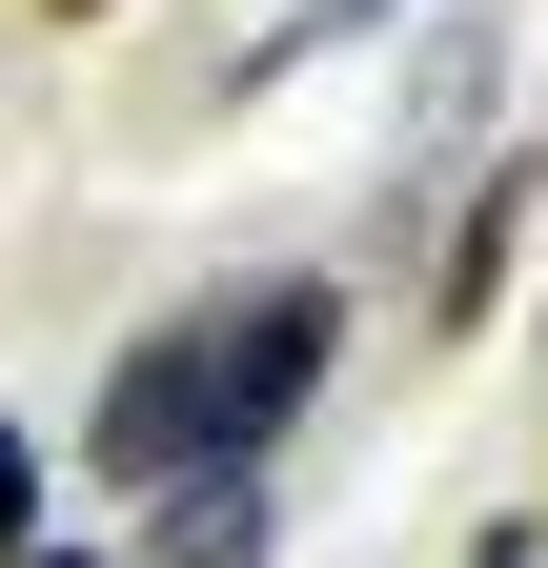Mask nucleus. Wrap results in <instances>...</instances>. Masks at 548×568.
I'll return each mask as SVG.
<instances>
[{
    "instance_id": "f257e3e1",
    "label": "nucleus",
    "mask_w": 548,
    "mask_h": 568,
    "mask_svg": "<svg viewBox=\"0 0 548 568\" xmlns=\"http://www.w3.org/2000/svg\"><path fill=\"white\" fill-rule=\"evenodd\" d=\"M325 345H346L325 284H224L203 325H143L122 386H102V467L122 487H224V467H264V426L325 386Z\"/></svg>"
},
{
    "instance_id": "f03ea898",
    "label": "nucleus",
    "mask_w": 548,
    "mask_h": 568,
    "mask_svg": "<svg viewBox=\"0 0 548 568\" xmlns=\"http://www.w3.org/2000/svg\"><path fill=\"white\" fill-rule=\"evenodd\" d=\"M143 568H285V508H264V467H224V487H163Z\"/></svg>"
},
{
    "instance_id": "7ed1b4c3",
    "label": "nucleus",
    "mask_w": 548,
    "mask_h": 568,
    "mask_svg": "<svg viewBox=\"0 0 548 568\" xmlns=\"http://www.w3.org/2000/svg\"><path fill=\"white\" fill-rule=\"evenodd\" d=\"M21 548H41V447L0 426V568H21Z\"/></svg>"
},
{
    "instance_id": "20e7f679",
    "label": "nucleus",
    "mask_w": 548,
    "mask_h": 568,
    "mask_svg": "<svg viewBox=\"0 0 548 568\" xmlns=\"http://www.w3.org/2000/svg\"><path fill=\"white\" fill-rule=\"evenodd\" d=\"M21 568H102V548H21Z\"/></svg>"
},
{
    "instance_id": "39448f33",
    "label": "nucleus",
    "mask_w": 548,
    "mask_h": 568,
    "mask_svg": "<svg viewBox=\"0 0 548 568\" xmlns=\"http://www.w3.org/2000/svg\"><path fill=\"white\" fill-rule=\"evenodd\" d=\"M488 568H528V528H488Z\"/></svg>"
},
{
    "instance_id": "423d86ee",
    "label": "nucleus",
    "mask_w": 548,
    "mask_h": 568,
    "mask_svg": "<svg viewBox=\"0 0 548 568\" xmlns=\"http://www.w3.org/2000/svg\"><path fill=\"white\" fill-rule=\"evenodd\" d=\"M61 21H82V0H61Z\"/></svg>"
}]
</instances>
